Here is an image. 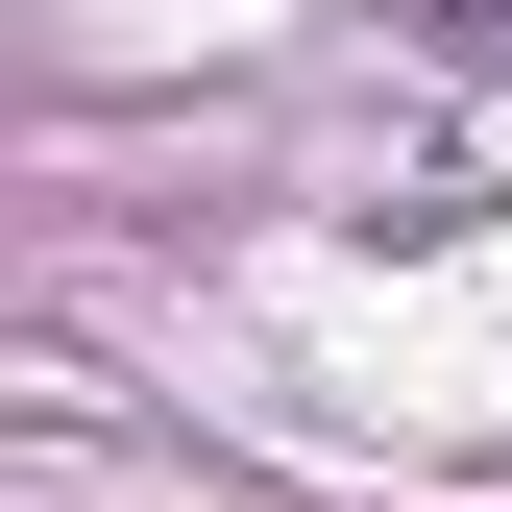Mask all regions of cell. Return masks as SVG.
<instances>
[{
    "mask_svg": "<svg viewBox=\"0 0 512 512\" xmlns=\"http://www.w3.org/2000/svg\"><path fill=\"white\" fill-rule=\"evenodd\" d=\"M464 25H512V0H464Z\"/></svg>",
    "mask_w": 512,
    "mask_h": 512,
    "instance_id": "obj_1",
    "label": "cell"
}]
</instances>
